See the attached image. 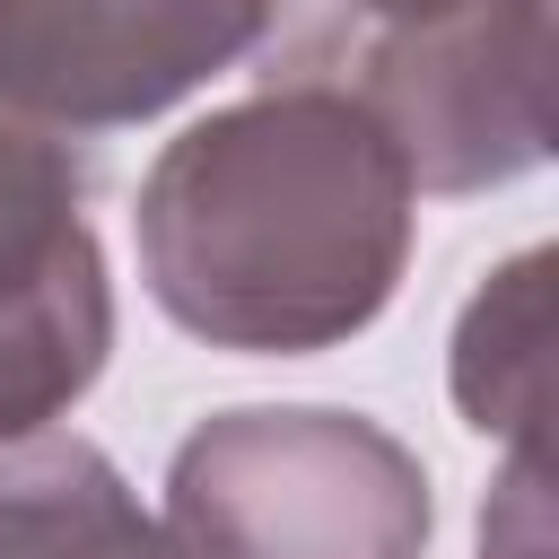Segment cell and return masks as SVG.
I'll return each instance as SVG.
<instances>
[{"instance_id": "cell-6", "label": "cell", "mask_w": 559, "mask_h": 559, "mask_svg": "<svg viewBox=\"0 0 559 559\" xmlns=\"http://www.w3.org/2000/svg\"><path fill=\"white\" fill-rule=\"evenodd\" d=\"M0 559H175L131 480L61 428L0 445Z\"/></svg>"}, {"instance_id": "cell-2", "label": "cell", "mask_w": 559, "mask_h": 559, "mask_svg": "<svg viewBox=\"0 0 559 559\" xmlns=\"http://www.w3.org/2000/svg\"><path fill=\"white\" fill-rule=\"evenodd\" d=\"M428 524L419 454L323 402L218 411L166 472L175 559H419Z\"/></svg>"}, {"instance_id": "cell-4", "label": "cell", "mask_w": 559, "mask_h": 559, "mask_svg": "<svg viewBox=\"0 0 559 559\" xmlns=\"http://www.w3.org/2000/svg\"><path fill=\"white\" fill-rule=\"evenodd\" d=\"M271 0H0V114L35 131H131L245 61Z\"/></svg>"}, {"instance_id": "cell-8", "label": "cell", "mask_w": 559, "mask_h": 559, "mask_svg": "<svg viewBox=\"0 0 559 559\" xmlns=\"http://www.w3.org/2000/svg\"><path fill=\"white\" fill-rule=\"evenodd\" d=\"M480 559H550V489H542V454H515V472L498 480L489 515H480Z\"/></svg>"}, {"instance_id": "cell-1", "label": "cell", "mask_w": 559, "mask_h": 559, "mask_svg": "<svg viewBox=\"0 0 559 559\" xmlns=\"http://www.w3.org/2000/svg\"><path fill=\"white\" fill-rule=\"evenodd\" d=\"M411 166L323 70L192 122L140 183L148 297L210 349H332L367 332L411 262Z\"/></svg>"}, {"instance_id": "cell-5", "label": "cell", "mask_w": 559, "mask_h": 559, "mask_svg": "<svg viewBox=\"0 0 559 559\" xmlns=\"http://www.w3.org/2000/svg\"><path fill=\"white\" fill-rule=\"evenodd\" d=\"M114 349V288L70 148L0 114V445L52 428Z\"/></svg>"}, {"instance_id": "cell-9", "label": "cell", "mask_w": 559, "mask_h": 559, "mask_svg": "<svg viewBox=\"0 0 559 559\" xmlns=\"http://www.w3.org/2000/svg\"><path fill=\"white\" fill-rule=\"evenodd\" d=\"M341 9H349V35H367V26H428V17H454L472 0H341Z\"/></svg>"}, {"instance_id": "cell-3", "label": "cell", "mask_w": 559, "mask_h": 559, "mask_svg": "<svg viewBox=\"0 0 559 559\" xmlns=\"http://www.w3.org/2000/svg\"><path fill=\"white\" fill-rule=\"evenodd\" d=\"M341 79L419 192H480L550 157V0H472L428 26H367Z\"/></svg>"}, {"instance_id": "cell-7", "label": "cell", "mask_w": 559, "mask_h": 559, "mask_svg": "<svg viewBox=\"0 0 559 559\" xmlns=\"http://www.w3.org/2000/svg\"><path fill=\"white\" fill-rule=\"evenodd\" d=\"M454 402L472 428L542 454L550 419V253H515L454 323Z\"/></svg>"}]
</instances>
